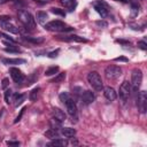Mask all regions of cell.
Here are the masks:
<instances>
[{
  "label": "cell",
  "mask_w": 147,
  "mask_h": 147,
  "mask_svg": "<svg viewBox=\"0 0 147 147\" xmlns=\"http://www.w3.org/2000/svg\"><path fill=\"white\" fill-rule=\"evenodd\" d=\"M45 29L48 30V31H55V32H59V31L65 32V31H71V30H74V28L67 26V25L64 24V22L59 21V20L51 21V22L46 23V24H45Z\"/></svg>",
  "instance_id": "cell-1"
},
{
  "label": "cell",
  "mask_w": 147,
  "mask_h": 147,
  "mask_svg": "<svg viewBox=\"0 0 147 147\" xmlns=\"http://www.w3.org/2000/svg\"><path fill=\"white\" fill-rule=\"evenodd\" d=\"M141 82H142V71L139 69V68H136L132 70V74H131V90L133 92H137L141 85Z\"/></svg>",
  "instance_id": "cell-2"
},
{
  "label": "cell",
  "mask_w": 147,
  "mask_h": 147,
  "mask_svg": "<svg viewBox=\"0 0 147 147\" xmlns=\"http://www.w3.org/2000/svg\"><path fill=\"white\" fill-rule=\"evenodd\" d=\"M87 80L90 85L95 90V91H101L103 88V83L100 77V75L96 71H91L87 74Z\"/></svg>",
  "instance_id": "cell-3"
},
{
  "label": "cell",
  "mask_w": 147,
  "mask_h": 147,
  "mask_svg": "<svg viewBox=\"0 0 147 147\" xmlns=\"http://www.w3.org/2000/svg\"><path fill=\"white\" fill-rule=\"evenodd\" d=\"M18 20L28 29H33L36 26V21L33 18V16L31 15V13H29L28 10H21L18 13Z\"/></svg>",
  "instance_id": "cell-4"
},
{
  "label": "cell",
  "mask_w": 147,
  "mask_h": 147,
  "mask_svg": "<svg viewBox=\"0 0 147 147\" xmlns=\"http://www.w3.org/2000/svg\"><path fill=\"white\" fill-rule=\"evenodd\" d=\"M105 75L108 79H116L122 75V68L118 65H114L110 64L108 67H106L105 69Z\"/></svg>",
  "instance_id": "cell-5"
},
{
  "label": "cell",
  "mask_w": 147,
  "mask_h": 147,
  "mask_svg": "<svg viewBox=\"0 0 147 147\" xmlns=\"http://www.w3.org/2000/svg\"><path fill=\"white\" fill-rule=\"evenodd\" d=\"M137 107L141 114L146 113V110H147V93H146V91L139 92L138 99H137Z\"/></svg>",
  "instance_id": "cell-6"
},
{
  "label": "cell",
  "mask_w": 147,
  "mask_h": 147,
  "mask_svg": "<svg viewBox=\"0 0 147 147\" xmlns=\"http://www.w3.org/2000/svg\"><path fill=\"white\" fill-rule=\"evenodd\" d=\"M131 94V85L127 80H124L119 86V98L123 102H126Z\"/></svg>",
  "instance_id": "cell-7"
},
{
  "label": "cell",
  "mask_w": 147,
  "mask_h": 147,
  "mask_svg": "<svg viewBox=\"0 0 147 147\" xmlns=\"http://www.w3.org/2000/svg\"><path fill=\"white\" fill-rule=\"evenodd\" d=\"M93 6H94V9L96 10V13H99L101 15V17H106L108 15V5L105 1L99 0V1L94 2Z\"/></svg>",
  "instance_id": "cell-8"
},
{
  "label": "cell",
  "mask_w": 147,
  "mask_h": 147,
  "mask_svg": "<svg viewBox=\"0 0 147 147\" xmlns=\"http://www.w3.org/2000/svg\"><path fill=\"white\" fill-rule=\"evenodd\" d=\"M9 74H10V76H11V78H13V80L15 82V83H22L23 80H24V74L18 69V68H10L9 69Z\"/></svg>",
  "instance_id": "cell-9"
},
{
  "label": "cell",
  "mask_w": 147,
  "mask_h": 147,
  "mask_svg": "<svg viewBox=\"0 0 147 147\" xmlns=\"http://www.w3.org/2000/svg\"><path fill=\"white\" fill-rule=\"evenodd\" d=\"M80 99H82V102H83V103H85V105H91V103L95 100V94H94L92 91H85V92H82Z\"/></svg>",
  "instance_id": "cell-10"
},
{
  "label": "cell",
  "mask_w": 147,
  "mask_h": 147,
  "mask_svg": "<svg viewBox=\"0 0 147 147\" xmlns=\"http://www.w3.org/2000/svg\"><path fill=\"white\" fill-rule=\"evenodd\" d=\"M64 105H65V107H67V111H68V114H69L71 117H74V116L77 115V106H76L75 101H74L71 98L68 99V100L64 102Z\"/></svg>",
  "instance_id": "cell-11"
},
{
  "label": "cell",
  "mask_w": 147,
  "mask_h": 147,
  "mask_svg": "<svg viewBox=\"0 0 147 147\" xmlns=\"http://www.w3.org/2000/svg\"><path fill=\"white\" fill-rule=\"evenodd\" d=\"M103 95H105V98H106L107 100H109V101H114V100H116V98H117L116 91H115L113 87H110V86H107V87L103 88Z\"/></svg>",
  "instance_id": "cell-12"
},
{
  "label": "cell",
  "mask_w": 147,
  "mask_h": 147,
  "mask_svg": "<svg viewBox=\"0 0 147 147\" xmlns=\"http://www.w3.org/2000/svg\"><path fill=\"white\" fill-rule=\"evenodd\" d=\"M0 25L1 28L5 30V31H8L10 33H18V28H16L14 24H11L10 22H0Z\"/></svg>",
  "instance_id": "cell-13"
},
{
  "label": "cell",
  "mask_w": 147,
  "mask_h": 147,
  "mask_svg": "<svg viewBox=\"0 0 147 147\" xmlns=\"http://www.w3.org/2000/svg\"><path fill=\"white\" fill-rule=\"evenodd\" d=\"M53 116H54V118L59 119L60 122H63V121H65V118H67L64 111L61 110L60 108H54V109H53Z\"/></svg>",
  "instance_id": "cell-14"
},
{
  "label": "cell",
  "mask_w": 147,
  "mask_h": 147,
  "mask_svg": "<svg viewBox=\"0 0 147 147\" xmlns=\"http://www.w3.org/2000/svg\"><path fill=\"white\" fill-rule=\"evenodd\" d=\"M2 61V63L3 64H23V63H25L26 61L24 60V59H2L1 60Z\"/></svg>",
  "instance_id": "cell-15"
},
{
  "label": "cell",
  "mask_w": 147,
  "mask_h": 147,
  "mask_svg": "<svg viewBox=\"0 0 147 147\" xmlns=\"http://www.w3.org/2000/svg\"><path fill=\"white\" fill-rule=\"evenodd\" d=\"M36 18H37V22L39 23V24H46V21H47V18H48V16H47V14L45 13V11H37V14H36Z\"/></svg>",
  "instance_id": "cell-16"
},
{
  "label": "cell",
  "mask_w": 147,
  "mask_h": 147,
  "mask_svg": "<svg viewBox=\"0 0 147 147\" xmlns=\"http://www.w3.org/2000/svg\"><path fill=\"white\" fill-rule=\"evenodd\" d=\"M63 40H67V41H76V42H86L87 40L83 37H79L77 34H71V36H67L65 38H63Z\"/></svg>",
  "instance_id": "cell-17"
},
{
  "label": "cell",
  "mask_w": 147,
  "mask_h": 147,
  "mask_svg": "<svg viewBox=\"0 0 147 147\" xmlns=\"http://www.w3.org/2000/svg\"><path fill=\"white\" fill-rule=\"evenodd\" d=\"M23 39L26 40L28 42H31V44H41L45 40L42 37H30V36H24Z\"/></svg>",
  "instance_id": "cell-18"
},
{
  "label": "cell",
  "mask_w": 147,
  "mask_h": 147,
  "mask_svg": "<svg viewBox=\"0 0 147 147\" xmlns=\"http://www.w3.org/2000/svg\"><path fill=\"white\" fill-rule=\"evenodd\" d=\"M61 133L65 138H71V137H74L76 134V130L72 129V127H62Z\"/></svg>",
  "instance_id": "cell-19"
},
{
  "label": "cell",
  "mask_w": 147,
  "mask_h": 147,
  "mask_svg": "<svg viewBox=\"0 0 147 147\" xmlns=\"http://www.w3.org/2000/svg\"><path fill=\"white\" fill-rule=\"evenodd\" d=\"M60 2H61L65 8H68L69 10H74V8H75L76 5H77V2H76L75 0H60Z\"/></svg>",
  "instance_id": "cell-20"
},
{
  "label": "cell",
  "mask_w": 147,
  "mask_h": 147,
  "mask_svg": "<svg viewBox=\"0 0 147 147\" xmlns=\"http://www.w3.org/2000/svg\"><path fill=\"white\" fill-rule=\"evenodd\" d=\"M25 94H16L15 96H14V100L13 101H15L14 102V105H15V107H18L20 105H22L23 103V101L25 100Z\"/></svg>",
  "instance_id": "cell-21"
},
{
  "label": "cell",
  "mask_w": 147,
  "mask_h": 147,
  "mask_svg": "<svg viewBox=\"0 0 147 147\" xmlns=\"http://www.w3.org/2000/svg\"><path fill=\"white\" fill-rule=\"evenodd\" d=\"M45 136H46L47 138L55 139V138H59V132H57V130H55V129H49L48 131L45 132Z\"/></svg>",
  "instance_id": "cell-22"
},
{
  "label": "cell",
  "mask_w": 147,
  "mask_h": 147,
  "mask_svg": "<svg viewBox=\"0 0 147 147\" xmlns=\"http://www.w3.org/2000/svg\"><path fill=\"white\" fill-rule=\"evenodd\" d=\"M49 146H65L67 145V141L65 140H63V139H59V138H55V139H53L49 144H48Z\"/></svg>",
  "instance_id": "cell-23"
},
{
  "label": "cell",
  "mask_w": 147,
  "mask_h": 147,
  "mask_svg": "<svg viewBox=\"0 0 147 147\" xmlns=\"http://www.w3.org/2000/svg\"><path fill=\"white\" fill-rule=\"evenodd\" d=\"M13 100H14V93H13V91L10 88L6 90V92H5V101L7 103H10Z\"/></svg>",
  "instance_id": "cell-24"
},
{
  "label": "cell",
  "mask_w": 147,
  "mask_h": 147,
  "mask_svg": "<svg viewBox=\"0 0 147 147\" xmlns=\"http://www.w3.org/2000/svg\"><path fill=\"white\" fill-rule=\"evenodd\" d=\"M39 87H34L31 92H30V94H29V99L31 100V101H36L37 100V96H38V93H39Z\"/></svg>",
  "instance_id": "cell-25"
},
{
  "label": "cell",
  "mask_w": 147,
  "mask_h": 147,
  "mask_svg": "<svg viewBox=\"0 0 147 147\" xmlns=\"http://www.w3.org/2000/svg\"><path fill=\"white\" fill-rule=\"evenodd\" d=\"M57 71H59V67H57V65L49 67V68L45 71V75H46V76H52V75H55Z\"/></svg>",
  "instance_id": "cell-26"
},
{
  "label": "cell",
  "mask_w": 147,
  "mask_h": 147,
  "mask_svg": "<svg viewBox=\"0 0 147 147\" xmlns=\"http://www.w3.org/2000/svg\"><path fill=\"white\" fill-rule=\"evenodd\" d=\"M64 78H65V72H60L55 76V78L53 79V83H60V82L64 80Z\"/></svg>",
  "instance_id": "cell-27"
},
{
  "label": "cell",
  "mask_w": 147,
  "mask_h": 147,
  "mask_svg": "<svg viewBox=\"0 0 147 147\" xmlns=\"http://www.w3.org/2000/svg\"><path fill=\"white\" fill-rule=\"evenodd\" d=\"M5 51L9 52V53H21V49L18 47H16V46H13V45H10L9 47H6Z\"/></svg>",
  "instance_id": "cell-28"
},
{
  "label": "cell",
  "mask_w": 147,
  "mask_h": 147,
  "mask_svg": "<svg viewBox=\"0 0 147 147\" xmlns=\"http://www.w3.org/2000/svg\"><path fill=\"white\" fill-rule=\"evenodd\" d=\"M61 123H62V122H60L59 119H56V118H53V119L51 121V125H52V129H55V130H57L56 127H61Z\"/></svg>",
  "instance_id": "cell-29"
},
{
  "label": "cell",
  "mask_w": 147,
  "mask_h": 147,
  "mask_svg": "<svg viewBox=\"0 0 147 147\" xmlns=\"http://www.w3.org/2000/svg\"><path fill=\"white\" fill-rule=\"evenodd\" d=\"M51 11H52L53 14L60 15V16H64V15H65L64 10H63V9H60V8H51Z\"/></svg>",
  "instance_id": "cell-30"
},
{
  "label": "cell",
  "mask_w": 147,
  "mask_h": 147,
  "mask_svg": "<svg viewBox=\"0 0 147 147\" xmlns=\"http://www.w3.org/2000/svg\"><path fill=\"white\" fill-rule=\"evenodd\" d=\"M70 98H71V96H70V94H69L68 92H62V93L60 94V100H61L63 103H64L68 99H70Z\"/></svg>",
  "instance_id": "cell-31"
},
{
  "label": "cell",
  "mask_w": 147,
  "mask_h": 147,
  "mask_svg": "<svg viewBox=\"0 0 147 147\" xmlns=\"http://www.w3.org/2000/svg\"><path fill=\"white\" fill-rule=\"evenodd\" d=\"M95 24L99 26V28H107L108 26V23L106 21H96Z\"/></svg>",
  "instance_id": "cell-32"
},
{
  "label": "cell",
  "mask_w": 147,
  "mask_h": 147,
  "mask_svg": "<svg viewBox=\"0 0 147 147\" xmlns=\"http://www.w3.org/2000/svg\"><path fill=\"white\" fill-rule=\"evenodd\" d=\"M138 47L141 48V49H144V51H146L147 49V44L144 40H140V41H138Z\"/></svg>",
  "instance_id": "cell-33"
},
{
  "label": "cell",
  "mask_w": 147,
  "mask_h": 147,
  "mask_svg": "<svg viewBox=\"0 0 147 147\" xmlns=\"http://www.w3.org/2000/svg\"><path fill=\"white\" fill-rule=\"evenodd\" d=\"M10 21V16L8 15H0V22H9Z\"/></svg>",
  "instance_id": "cell-34"
},
{
  "label": "cell",
  "mask_w": 147,
  "mask_h": 147,
  "mask_svg": "<svg viewBox=\"0 0 147 147\" xmlns=\"http://www.w3.org/2000/svg\"><path fill=\"white\" fill-rule=\"evenodd\" d=\"M8 84H9V79L8 78H3L2 82H1V87L2 88H6L8 86Z\"/></svg>",
  "instance_id": "cell-35"
},
{
  "label": "cell",
  "mask_w": 147,
  "mask_h": 147,
  "mask_svg": "<svg viewBox=\"0 0 147 147\" xmlns=\"http://www.w3.org/2000/svg\"><path fill=\"white\" fill-rule=\"evenodd\" d=\"M59 52H60V49H56V51H54V52L48 53V57H52V59L56 57V56H57V54H59Z\"/></svg>",
  "instance_id": "cell-36"
},
{
  "label": "cell",
  "mask_w": 147,
  "mask_h": 147,
  "mask_svg": "<svg viewBox=\"0 0 147 147\" xmlns=\"http://www.w3.org/2000/svg\"><path fill=\"white\" fill-rule=\"evenodd\" d=\"M25 109H26V108H23V109L20 111V115H18V116L16 117V119L14 121L15 123H17V122H20V121H21V118H22V116H23V114H24V110H25Z\"/></svg>",
  "instance_id": "cell-37"
},
{
  "label": "cell",
  "mask_w": 147,
  "mask_h": 147,
  "mask_svg": "<svg viewBox=\"0 0 147 147\" xmlns=\"http://www.w3.org/2000/svg\"><path fill=\"white\" fill-rule=\"evenodd\" d=\"M129 28H131L132 30H136V31H139V30H141L139 25H137V24H133V23H130V24H129Z\"/></svg>",
  "instance_id": "cell-38"
},
{
  "label": "cell",
  "mask_w": 147,
  "mask_h": 147,
  "mask_svg": "<svg viewBox=\"0 0 147 147\" xmlns=\"http://www.w3.org/2000/svg\"><path fill=\"white\" fill-rule=\"evenodd\" d=\"M114 61H123V62H127V59H126V57H124V56H119V57L114 59Z\"/></svg>",
  "instance_id": "cell-39"
},
{
  "label": "cell",
  "mask_w": 147,
  "mask_h": 147,
  "mask_svg": "<svg viewBox=\"0 0 147 147\" xmlns=\"http://www.w3.org/2000/svg\"><path fill=\"white\" fill-rule=\"evenodd\" d=\"M7 144H8L9 146H18V145H20L18 141H8Z\"/></svg>",
  "instance_id": "cell-40"
},
{
  "label": "cell",
  "mask_w": 147,
  "mask_h": 147,
  "mask_svg": "<svg viewBox=\"0 0 147 147\" xmlns=\"http://www.w3.org/2000/svg\"><path fill=\"white\" fill-rule=\"evenodd\" d=\"M70 144H71V145H77V144H78V141H77V140H75V139H71Z\"/></svg>",
  "instance_id": "cell-41"
},
{
  "label": "cell",
  "mask_w": 147,
  "mask_h": 147,
  "mask_svg": "<svg viewBox=\"0 0 147 147\" xmlns=\"http://www.w3.org/2000/svg\"><path fill=\"white\" fill-rule=\"evenodd\" d=\"M9 0H0V5H3V3H6V2H8Z\"/></svg>",
  "instance_id": "cell-42"
},
{
  "label": "cell",
  "mask_w": 147,
  "mask_h": 147,
  "mask_svg": "<svg viewBox=\"0 0 147 147\" xmlns=\"http://www.w3.org/2000/svg\"><path fill=\"white\" fill-rule=\"evenodd\" d=\"M116 1H122V2H129L130 0H116Z\"/></svg>",
  "instance_id": "cell-43"
},
{
  "label": "cell",
  "mask_w": 147,
  "mask_h": 147,
  "mask_svg": "<svg viewBox=\"0 0 147 147\" xmlns=\"http://www.w3.org/2000/svg\"><path fill=\"white\" fill-rule=\"evenodd\" d=\"M34 1H38V2H46L47 0H34Z\"/></svg>",
  "instance_id": "cell-44"
}]
</instances>
